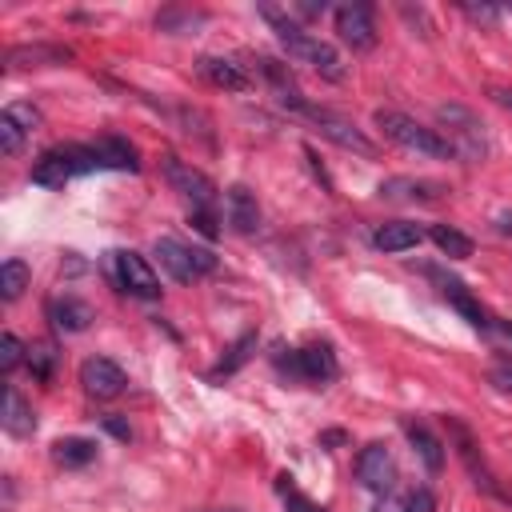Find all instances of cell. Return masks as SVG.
<instances>
[{"mask_svg": "<svg viewBox=\"0 0 512 512\" xmlns=\"http://www.w3.org/2000/svg\"><path fill=\"white\" fill-rule=\"evenodd\" d=\"M160 172H164V180L172 184V192H180V196L192 204V212H216V184H212L196 164H188V160L164 152V156H160Z\"/></svg>", "mask_w": 512, "mask_h": 512, "instance_id": "obj_7", "label": "cell"}, {"mask_svg": "<svg viewBox=\"0 0 512 512\" xmlns=\"http://www.w3.org/2000/svg\"><path fill=\"white\" fill-rule=\"evenodd\" d=\"M196 68H200V76H204L208 84H216V88H224V92H244V88H248V72H244L236 60H228V56H200Z\"/></svg>", "mask_w": 512, "mask_h": 512, "instance_id": "obj_16", "label": "cell"}, {"mask_svg": "<svg viewBox=\"0 0 512 512\" xmlns=\"http://www.w3.org/2000/svg\"><path fill=\"white\" fill-rule=\"evenodd\" d=\"M48 320H52L56 332H84V328L92 324V308H88L80 296L64 292V296H56V300L48 304Z\"/></svg>", "mask_w": 512, "mask_h": 512, "instance_id": "obj_18", "label": "cell"}, {"mask_svg": "<svg viewBox=\"0 0 512 512\" xmlns=\"http://www.w3.org/2000/svg\"><path fill=\"white\" fill-rule=\"evenodd\" d=\"M0 424H4V432L8 436H32L36 432V416H32V408H28V400L8 384V392H4V416H0Z\"/></svg>", "mask_w": 512, "mask_h": 512, "instance_id": "obj_21", "label": "cell"}, {"mask_svg": "<svg viewBox=\"0 0 512 512\" xmlns=\"http://www.w3.org/2000/svg\"><path fill=\"white\" fill-rule=\"evenodd\" d=\"M20 360H28V348L20 344V336L4 332V336H0V372H12Z\"/></svg>", "mask_w": 512, "mask_h": 512, "instance_id": "obj_31", "label": "cell"}, {"mask_svg": "<svg viewBox=\"0 0 512 512\" xmlns=\"http://www.w3.org/2000/svg\"><path fill=\"white\" fill-rule=\"evenodd\" d=\"M224 216H228V224L236 228V232H256L260 228V204H256V196L244 188V184H232L228 192H224Z\"/></svg>", "mask_w": 512, "mask_h": 512, "instance_id": "obj_15", "label": "cell"}, {"mask_svg": "<svg viewBox=\"0 0 512 512\" xmlns=\"http://www.w3.org/2000/svg\"><path fill=\"white\" fill-rule=\"evenodd\" d=\"M492 100H496L500 108H508V112H512V88H492Z\"/></svg>", "mask_w": 512, "mask_h": 512, "instance_id": "obj_36", "label": "cell"}, {"mask_svg": "<svg viewBox=\"0 0 512 512\" xmlns=\"http://www.w3.org/2000/svg\"><path fill=\"white\" fill-rule=\"evenodd\" d=\"M100 168V156H96V144H56L48 152L36 156L32 164V180L44 184V188H64L72 176L80 172H96Z\"/></svg>", "mask_w": 512, "mask_h": 512, "instance_id": "obj_4", "label": "cell"}, {"mask_svg": "<svg viewBox=\"0 0 512 512\" xmlns=\"http://www.w3.org/2000/svg\"><path fill=\"white\" fill-rule=\"evenodd\" d=\"M264 12V20L272 24V32H276V40L284 44V52L292 56V60H300V64H308V68H316L324 80H332V84H340L344 80V60H340V52L328 44V40H320V36H312V32H304L292 16H284L280 8H260Z\"/></svg>", "mask_w": 512, "mask_h": 512, "instance_id": "obj_1", "label": "cell"}, {"mask_svg": "<svg viewBox=\"0 0 512 512\" xmlns=\"http://www.w3.org/2000/svg\"><path fill=\"white\" fill-rule=\"evenodd\" d=\"M372 120H376V128H380L392 144H400V148H408V152H416V156H432V160H448V156H452L448 140H444L436 128H424L420 120H412V116H404V112H396V108H376Z\"/></svg>", "mask_w": 512, "mask_h": 512, "instance_id": "obj_3", "label": "cell"}, {"mask_svg": "<svg viewBox=\"0 0 512 512\" xmlns=\"http://www.w3.org/2000/svg\"><path fill=\"white\" fill-rule=\"evenodd\" d=\"M288 112H296V116H304L308 124H316V132H320L324 140H332V144H340V148H348V152H356V156H376V144H372L348 116H340V112H332V108H316V104H308V100L292 104Z\"/></svg>", "mask_w": 512, "mask_h": 512, "instance_id": "obj_5", "label": "cell"}, {"mask_svg": "<svg viewBox=\"0 0 512 512\" xmlns=\"http://www.w3.org/2000/svg\"><path fill=\"white\" fill-rule=\"evenodd\" d=\"M276 492H280V500H284V508H288V512H328L324 504L308 500V496L292 484V476H288V472H280V476H276Z\"/></svg>", "mask_w": 512, "mask_h": 512, "instance_id": "obj_28", "label": "cell"}, {"mask_svg": "<svg viewBox=\"0 0 512 512\" xmlns=\"http://www.w3.org/2000/svg\"><path fill=\"white\" fill-rule=\"evenodd\" d=\"M436 124L444 128V140L452 148V156H460L464 164H480L488 156V128L484 120L464 108V104H436Z\"/></svg>", "mask_w": 512, "mask_h": 512, "instance_id": "obj_2", "label": "cell"}, {"mask_svg": "<svg viewBox=\"0 0 512 512\" xmlns=\"http://www.w3.org/2000/svg\"><path fill=\"white\" fill-rule=\"evenodd\" d=\"M332 20H336V36H340L352 52L376 48V20H372V8H368V4H340Z\"/></svg>", "mask_w": 512, "mask_h": 512, "instance_id": "obj_11", "label": "cell"}, {"mask_svg": "<svg viewBox=\"0 0 512 512\" xmlns=\"http://www.w3.org/2000/svg\"><path fill=\"white\" fill-rule=\"evenodd\" d=\"M152 252H156V260H160V268H164L176 284H192V280H200V276H208V272L216 268V256H212L208 248L184 244V240H176V236H160Z\"/></svg>", "mask_w": 512, "mask_h": 512, "instance_id": "obj_6", "label": "cell"}, {"mask_svg": "<svg viewBox=\"0 0 512 512\" xmlns=\"http://www.w3.org/2000/svg\"><path fill=\"white\" fill-rule=\"evenodd\" d=\"M460 8H464L472 20H488V24L500 16V8H492V4H480V8H476V4H460Z\"/></svg>", "mask_w": 512, "mask_h": 512, "instance_id": "obj_33", "label": "cell"}, {"mask_svg": "<svg viewBox=\"0 0 512 512\" xmlns=\"http://www.w3.org/2000/svg\"><path fill=\"white\" fill-rule=\"evenodd\" d=\"M24 136H28V128L4 108V112H0V152H4V156H16V152L24 148Z\"/></svg>", "mask_w": 512, "mask_h": 512, "instance_id": "obj_29", "label": "cell"}, {"mask_svg": "<svg viewBox=\"0 0 512 512\" xmlns=\"http://www.w3.org/2000/svg\"><path fill=\"white\" fill-rule=\"evenodd\" d=\"M104 428H108L112 436H120V440H128V424H124V420H112V416H108V420H104Z\"/></svg>", "mask_w": 512, "mask_h": 512, "instance_id": "obj_35", "label": "cell"}, {"mask_svg": "<svg viewBox=\"0 0 512 512\" xmlns=\"http://www.w3.org/2000/svg\"><path fill=\"white\" fill-rule=\"evenodd\" d=\"M448 436H452V448H456V456L464 460V468H468V476L476 480V488H484L488 496H496V500H508V492L500 488V480H496V472L488 468V460L480 456V444L472 440V432L456 420V416H448Z\"/></svg>", "mask_w": 512, "mask_h": 512, "instance_id": "obj_10", "label": "cell"}, {"mask_svg": "<svg viewBox=\"0 0 512 512\" xmlns=\"http://www.w3.org/2000/svg\"><path fill=\"white\" fill-rule=\"evenodd\" d=\"M424 240V232L416 228V224H408V220H384L376 232H372V244L380 248V252H408V248H416Z\"/></svg>", "mask_w": 512, "mask_h": 512, "instance_id": "obj_20", "label": "cell"}, {"mask_svg": "<svg viewBox=\"0 0 512 512\" xmlns=\"http://www.w3.org/2000/svg\"><path fill=\"white\" fill-rule=\"evenodd\" d=\"M500 228H504V232H512V212H504V216H500Z\"/></svg>", "mask_w": 512, "mask_h": 512, "instance_id": "obj_38", "label": "cell"}, {"mask_svg": "<svg viewBox=\"0 0 512 512\" xmlns=\"http://www.w3.org/2000/svg\"><path fill=\"white\" fill-rule=\"evenodd\" d=\"M440 292H444V300H448V304H452V308H456L472 328H480V332H484V328H496V320L484 312V304H480V300H476L460 280H452V276H448V280H440Z\"/></svg>", "mask_w": 512, "mask_h": 512, "instance_id": "obj_17", "label": "cell"}, {"mask_svg": "<svg viewBox=\"0 0 512 512\" xmlns=\"http://www.w3.org/2000/svg\"><path fill=\"white\" fill-rule=\"evenodd\" d=\"M96 156H100V168H116V172H136L140 168L136 148L124 136H100L96 140Z\"/></svg>", "mask_w": 512, "mask_h": 512, "instance_id": "obj_22", "label": "cell"}, {"mask_svg": "<svg viewBox=\"0 0 512 512\" xmlns=\"http://www.w3.org/2000/svg\"><path fill=\"white\" fill-rule=\"evenodd\" d=\"M80 384H84V392L96 396V400H116V396L124 392L128 376H124V368H120L116 360H108V356H88V360L80 364Z\"/></svg>", "mask_w": 512, "mask_h": 512, "instance_id": "obj_12", "label": "cell"}, {"mask_svg": "<svg viewBox=\"0 0 512 512\" xmlns=\"http://www.w3.org/2000/svg\"><path fill=\"white\" fill-rule=\"evenodd\" d=\"M52 368H56V348H52L48 340L32 344V348H28V372H32L40 384H48V380H52Z\"/></svg>", "mask_w": 512, "mask_h": 512, "instance_id": "obj_30", "label": "cell"}, {"mask_svg": "<svg viewBox=\"0 0 512 512\" xmlns=\"http://www.w3.org/2000/svg\"><path fill=\"white\" fill-rule=\"evenodd\" d=\"M52 460L64 464V468H84L88 460H96V444L84 440V436H64L52 444Z\"/></svg>", "mask_w": 512, "mask_h": 512, "instance_id": "obj_24", "label": "cell"}, {"mask_svg": "<svg viewBox=\"0 0 512 512\" xmlns=\"http://www.w3.org/2000/svg\"><path fill=\"white\" fill-rule=\"evenodd\" d=\"M252 352H256V332H244V336H240V340L220 356V364L212 368V380H216V376H232L236 368H244Z\"/></svg>", "mask_w": 512, "mask_h": 512, "instance_id": "obj_27", "label": "cell"}, {"mask_svg": "<svg viewBox=\"0 0 512 512\" xmlns=\"http://www.w3.org/2000/svg\"><path fill=\"white\" fill-rule=\"evenodd\" d=\"M492 388H500V392H512V364H504V368H492Z\"/></svg>", "mask_w": 512, "mask_h": 512, "instance_id": "obj_34", "label": "cell"}, {"mask_svg": "<svg viewBox=\"0 0 512 512\" xmlns=\"http://www.w3.org/2000/svg\"><path fill=\"white\" fill-rule=\"evenodd\" d=\"M428 236H432V244H436L448 260H464V256H472V236H464V232L452 228V224H436Z\"/></svg>", "mask_w": 512, "mask_h": 512, "instance_id": "obj_25", "label": "cell"}, {"mask_svg": "<svg viewBox=\"0 0 512 512\" xmlns=\"http://www.w3.org/2000/svg\"><path fill=\"white\" fill-rule=\"evenodd\" d=\"M212 512H220V508H212ZM228 512H232V508H228Z\"/></svg>", "mask_w": 512, "mask_h": 512, "instance_id": "obj_39", "label": "cell"}, {"mask_svg": "<svg viewBox=\"0 0 512 512\" xmlns=\"http://www.w3.org/2000/svg\"><path fill=\"white\" fill-rule=\"evenodd\" d=\"M432 508H436V500H432L428 488H412V492L404 496V512H432Z\"/></svg>", "mask_w": 512, "mask_h": 512, "instance_id": "obj_32", "label": "cell"}, {"mask_svg": "<svg viewBox=\"0 0 512 512\" xmlns=\"http://www.w3.org/2000/svg\"><path fill=\"white\" fill-rule=\"evenodd\" d=\"M356 476H360V484H364L368 492H388L392 480H396V464H392L388 444H380V440L364 444L360 456H356Z\"/></svg>", "mask_w": 512, "mask_h": 512, "instance_id": "obj_13", "label": "cell"}, {"mask_svg": "<svg viewBox=\"0 0 512 512\" xmlns=\"http://www.w3.org/2000/svg\"><path fill=\"white\" fill-rule=\"evenodd\" d=\"M104 268H108V276H112V284L120 292L140 296V300H156L160 296V276L152 272V264L140 252H124V248L120 252H108Z\"/></svg>", "mask_w": 512, "mask_h": 512, "instance_id": "obj_8", "label": "cell"}, {"mask_svg": "<svg viewBox=\"0 0 512 512\" xmlns=\"http://www.w3.org/2000/svg\"><path fill=\"white\" fill-rule=\"evenodd\" d=\"M68 60H72V52L64 44H16L4 56L8 68H56V64H68Z\"/></svg>", "mask_w": 512, "mask_h": 512, "instance_id": "obj_14", "label": "cell"}, {"mask_svg": "<svg viewBox=\"0 0 512 512\" xmlns=\"http://www.w3.org/2000/svg\"><path fill=\"white\" fill-rule=\"evenodd\" d=\"M28 280H32V272H28L24 260H4V264H0V296H4L8 304L20 300V292L28 288Z\"/></svg>", "mask_w": 512, "mask_h": 512, "instance_id": "obj_26", "label": "cell"}, {"mask_svg": "<svg viewBox=\"0 0 512 512\" xmlns=\"http://www.w3.org/2000/svg\"><path fill=\"white\" fill-rule=\"evenodd\" d=\"M276 368H284L288 376H296V380H308V384H328V380H336V352L328 348V344H308V348H300V352H288V356H280L276 352Z\"/></svg>", "mask_w": 512, "mask_h": 512, "instance_id": "obj_9", "label": "cell"}, {"mask_svg": "<svg viewBox=\"0 0 512 512\" xmlns=\"http://www.w3.org/2000/svg\"><path fill=\"white\" fill-rule=\"evenodd\" d=\"M372 512H404V504H388V500H384V504H376Z\"/></svg>", "mask_w": 512, "mask_h": 512, "instance_id": "obj_37", "label": "cell"}, {"mask_svg": "<svg viewBox=\"0 0 512 512\" xmlns=\"http://www.w3.org/2000/svg\"><path fill=\"white\" fill-rule=\"evenodd\" d=\"M404 432H408L416 456L424 460V468H428V472H440V468H444V444H440V436H432L424 424H412V420L404 424Z\"/></svg>", "mask_w": 512, "mask_h": 512, "instance_id": "obj_23", "label": "cell"}, {"mask_svg": "<svg viewBox=\"0 0 512 512\" xmlns=\"http://www.w3.org/2000/svg\"><path fill=\"white\" fill-rule=\"evenodd\" d=\"M380 196L384 200H400V204H428L440 196V184L432 180H412V176H396V180H384L380 184Z\"/></svg>", "mask_w": 512, "mask_h": 512, "instance_id": "obj_19", "label": "cell"}]
</instances>
